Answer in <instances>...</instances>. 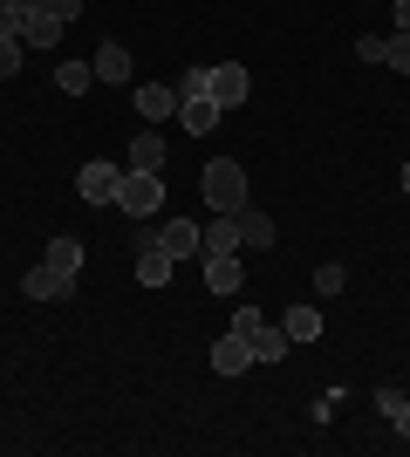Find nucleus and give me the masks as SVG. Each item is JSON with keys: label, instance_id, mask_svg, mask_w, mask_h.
Segmentation results:
<instances>
[{"label": "nucleus", "instance_id": "nucleus-1", "mask_svg": "<svg viewBox=\"0 0 410 457\" xmlns=\"http://www.w3.org/2000/svg\"><path fill=\"white\" fill-rule=\"evenodd\" d=\"M198 191H205V212H239L247 205V164L239 157H213L198 171Z\"/></svg>", "mask_w": 410, "mask_h": 457}, {"label": "nucleus", "instance_id": "nucleus-12", "mask_svg": "<svg viewBox=\"0 0 410 457\" xmlns=\"http://www.w3.org/2000/svg\"><path fill=\"white\" fill-rule=\"evenodd\" d=\"M233 219H239V253H267L273 246V219L260 205H239Z\"/></svg>", "mask_w": 410, "mask_h": 457}, {"label": "nucleus", "instance_id": "nucleus-6", "mask_svg": "<svg viewBox=\"0 0 410 457\" xmlns=\"http://www.w3.org/2000/svg\"><path fill=\"white\" fill-rule=\"evenodd\" d=\"M117 185H123V164H103V157L76 171V191L89 198V205H117Z\"/></svg>", "mask_w": 410, "mask_h": 457}, {"label": "nucleus", "instance_id": "nucleus-15", "mask_svg": "<svg viewBox=\"0 0 410 457\" xmlns=\"http://www.w3.org/2000/svg\"><path fill=\"white\" fill-rule=\"evenodd\" d=\"M239 280H247L239 253H205V287H213V294H239Z\"/></svg>", "mask_w": 410, "mask_h": 457}, {"label": "nucleus", "instance_id": "nucleus-9", "mask_svg": "<svg viewBox=\"0 0 410 457\" xmlns=\"http://www.w3.org/2000/svg\"><path fill=\"white\" fill-rule=\"evenodd\" d=\"M21 294H28V301H69V294H76V273H55L41 260L35 273H21Z\"/></svg>", "mask_w": 410, "mask_h": 457}, {"label": "nucleus", "instance_id": "nucleus-24", "mask_svg": "<svg viewBox=\"0 0 410 457\" xmlns=\"http://www.w3.org/2000/svg\"><path fill=\"white\" fill-rule=\"evenodd\" d=\"M342 287H349V273L335 267V260H329V267H314V294H342Z\"/></svg>", "mask_w": 410, "mask_h": 457}, {"label": "nucleus", "instance_id": "nucleus-23", "mask_svg": "<svg viewBox=\"0 0 410 457\" xmlns=\"http://www.w3.org/2000/svg\"><path fill=\"white\" fill-rule=\"evenodd\" d=\"M383 62H390L397 76H410V35H383Z\"/></svg>", "mask_w": 410, "mask_h": 457}, {"label": "nucleus", "instance_id": "nucleus-5", "mask_svg": "<svg viewBox=\"0 0 410 457\" xmlns=\"http://www.w3.org/2000/svg\"><path fill=\"white\" fill-rule=\"evenodd\" d=\"M247 89H254V82H247V69H239V62H213V69H205V96H213L219 110H239V103H247Z\"/></svg>", "mask_w": 410, "mask_h": 457}, {"label": "nucleus", "instance_id": "nucleus-27", "mask_svg": "<svg viewBox=\"0 0 410 457\" xmlns=\"http://www.w3.org/2000/svg\"><path fill=\"white\" fill-rule=\"evenodd\" d=\"M397 35H410V0H397Z\"/></svg>", "mask_w": 410, "mask_h": 457}, {"label": "nucleus", "instance_id": "nucleus-22", "mask_svg": "<svg viewBox=\"0 0 410 457\" xmlns=\"http://www.w3.org/2000/svg\"><path fill=\"white\" fill-rule=\"evenodd\" d=\"M21 62H28V41H21V35H0V82L21 76Z\"/></svg>", "mask_w": 410, "mask_h": 457}, {"label": "nucleus", "instance_id": "nucleus-4", "mask_svg": "<svg viewBox=\"0 0 410 457\" xmlns=\"http://www.w3.org/2000/svg\"><path fill=\"white\" fill-rule=\"evenodd\" d=\"M205 362H213V376H247V369H254V342H247L239 328H226V335L205 348Z\"/></svg>", "mask_w": 410, "mask_h": 457}, {"label": "nucleus", "instance_id": "nucleus-10", "mask_svg": "<svg viewBox=\"0 0 410 457\" xmlns=\"http://www.w3.org/2000/svg\"><path fill=\"white\" fill-rule=\"evenodd\" d=\"M62 28H69V21H55L48 7H28V14H21V41H28V55H48V48L62 41Z\"/></svg>", "mask_w": 410, "mask_h": 457}, {"label": "nucleus", "instance_id": "nucleus-28", "mask_svg": "<svg viewBox=\"0 0 410 457\" xmlns=\"http://www.w3.org/2000/svg\"><path fill=\"white\" fill-rule=\"evenodd\" d=\"M7 7H41V0H7Z\"/></svg>", "mask_w": 410, "mask_h": 457}, {"label": "nucleus", "instance_id": "nucleus-2", "mask_svg": "<svg viewBox=\"0 0 410 457\" xmlns=\"http://www.w3.org/2000/svg\"><path fill=\"white\" fill-rule=\"evenodd\" d=\"M117 212L123 219H157V212H164V171H123Z\"/></svg>", "mask_w": 410, "mask_h": 457}, {"label": "nucleus", "instance_id": "nucleus-14", "mask_svg": "<svg viewBox=\"0 0 410 457\" xmlns=\"http://www.w3.org/2000/svg\"><path fill=\"white\" fill-rule=\"evenodd\" d=\"M89 69H96V82H130V48H123V41H96V62H89Z\"/></svg>", "mask_w": 410, "mask_h": 457}, {"label": "nucleus", "instance_id": "nucleus-8", "mask_svg": "<svg viewBox=\"0 0 410 457\" xmlns=\"http://www.w3.org/2000/svg\"><path fill=\"white\" fill-rule=\"evenodd\" d=\"M172 273H178V260L157 246V232H144V239H137V280L144 287H172Z\"/></svg>", "mask_w": 410, "mask_h": 457}, {"label": "nucleus", "instance_id": "nucleus-19", "mask_svg": "<svg viewBox=\"0 0 410 457\" xmlns=\"http://www.w3.org/2000/svg\"><path fill=\"white\" fill-rule=\"evenodd\" d=\"M376 410H383V417H390V430L410 444V396L397 389V382H383V389H376Z\"/></svg>", "mask_w": 410, "mask_h": 457}, {"label": "nucleus", "instance_id": "nucleus-18", "mask_svg": "<svg viewBox=\"0 0 410 457\" xmlns=\"http://www.w3.org/2000/svg\"><path fill=\"white\" fill-rule=\"evenodd\" d=\"M280 328H288V342L301 348V342H322V307H288V314H280Z\"/></svg>", "mask_w": 410, "mask_h": 457}, {"label": "nucleus", "instance_id": "nucleus-20", "mask_svg": "<svg viewBox=\"0 0 410 457\" xmlns=\"http://www.w3.org/2000/svg\"><path fill=\"white\" fill-rule=\"evenodd\" d=\"M41 260H48V267H55V273H82V239H69V232H55Z\"/></svg>", "mask_w": 410, "mask_h": 457}, {"label": "nucleus", "instance_id": "nucleus-13", "mask_svg": "<svg viewBox=\"0 0 410 457\" xmlns=\"http://www.w3.org/2000/svg\"><path fill=\"white\" fill-rule=\"evenodd\" d=\"M198 253H239V219L233 212H219V219L198 226Z\"/></svg>", "mask_w": 410, "mask_h": 457}, {"label": "nucleus", "instance_id": "nucleus-16", "mask_svg": "<svg viewBox=\"0 0 410 457\" xmlns=\"http://www.w3.org/2000/svg\"><path fill=\"white\" fill-rule=\"evenodd\" d=\"M219 116H226V110H219L213 96H178V123H185L192 137H205V130L219 123Z\"/></svg>", "mask_w": 410, "mask_h": 457}, {"label": "nucleus", "instance_id": "nucleus-21", "mask_svg": "<svg viewBox=\"0 0 410 457\" xmlns=\"http://www.w3.org/2000/svg\"><path fill=\"white\" fill-rule=\"evenodd\" d=\"M89 82H96V69H89V62H55V89H62V96H82Z\"/></svg>", "mask_w": 410, "mask_h": 457}, {"label": "nucleus", "instance_id": "nucleus-7", "mask_svg": "<svg viewBox=\"0 0 410 457\" xmlns=\"http://www.w3.org/2000/svg\"><path fill=\"white\" fill-rule=\"evenodd\" d=\"M130 110L157 130L164 116H178V89H172V82H137V89H130Z\"/></svg>", "mask_w": 410, "mask_h": 457}, {"label": "nucleus", "instance_id": "nucleus-25", "mask_svg": "<svg viewBox=\"0 0 410 457\" xmlns=\"http://www.w3.org/2000/svg\"><path fill=\"white\" fill-rule=\"evenodd\" d=\"M205 69H213V62H198V69H185V76H178V96H205Z\"/></svg>", "mask_w": 410, "mask_h": 457}, {"label": "nucleus", "instance_id": "nucleus-11", "mask_svg": "<svg viewBox=\"0 0 410 457\" xmlns=\"http://www.w3.org/2000/svg\"><path fill=\"white\" fill-rule=\"evenodd\" d=\"M157 246L172 253V260H198V219H164V226H157Z\"/></svg>", "mask_w": 410, "mask_h": 457}, {"label": "nucleus", "instance_id": "nucleus-26", "mask_svg": "<svg viewBox=\"0 0 410 457\" xmlns=\"http://www.w3.org/2000/svg\"><path fill=\"white\" fill-rule=\"evenodd\" d=\"M41 7H48L55 21H76V14H82V0H41Z\"/></svg>", "mask_w": 410, "mask_h": 457}, {"label": "nucleus", "instance_id": "nucleus-3", "mask_svg": "<svg viewBox=\"0 0 410 457\" xmlns=\"http://www.w3.org/2000/svg\"><path fill=\"white\" fill-rule=\"evenodd\" d=\"M233 328H239V335H247V342H254V362H280V355H288V328H280V321H267V314H260V307H239V314H233Z\"/></svg>", "mask_w": 410, "mask_h": 457}, {"label": "nucleus", "instance_id": "nucleus-29", "mask_svg": "<svg viewBox=\"0 0 410 457\" xmlns=\"http://www.w3.org/2000/svg\"><path fill=\"white\" fill-rule=\"evenodd\" d=\"M404 191H410V164H404Z\"/></svg>", "mask_w": 410, "mask_h": 457}, {"label": "nucleus", "instance_id": "nucleus-17", "mask_svg": "<svg viewBox=\"0 0 410 457\" xmlns=\"http://www.w3.org/2000/svg\"><path fill=\"white\" fill-rule=\"evenodd\" d=\"M157 164H164V137L144 123V130L130 137V157H123V171H157Z\"/></svg>", "mask_w": 410, "mask_h": 457}]
</instances>
